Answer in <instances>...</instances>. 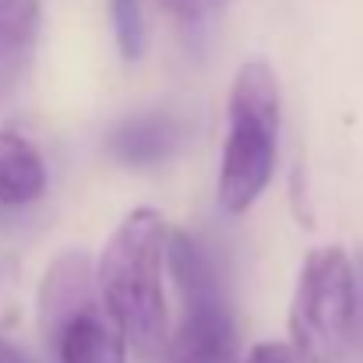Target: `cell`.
Wrapping results in <instances>:
<instances>
[{"instance_id":"cell-1","label":"cell","mask_w":363,"mask_h":363,"mask_svg":"<svg viewBox=\"0 0 363 363\" xmlns=\"http://www.w3.org/2000/svg\"><path fill=\"white\" fill-rule=\"evenodd\" d=\"M169 226L162 212L141 205L127 212L96 261V293L127 350L141 360H166L169 307L162 293Z\"/></svg>"},{"instance_id":"cell-2","label":"cell","mask_w":363,"mask_h":363,"mask_svg":"<svg viewBox=\"0 0 363 363\" xmlns=\"http://www.w3.org/2000/svg\"><path fill=\"white\" fill-rule=\"evenodd\" d=\"M282 92L268 60H243L226 106V141L219 162L216 198L226 216H243L268 191L279 159Z\"/></svg>"},{"instance_id":"cell-3","label":"cell","mask_w":363,"mask_h":363,"mask_svg":"<svg viewBox=\"0 0 363 363\" xmlns=\"http://www.w3.org/2000/svg\"><path fill=\"white\" fill-rule=\"evenodd\" d=\"M360 335L353 257L339 243L303 254L289 300V346L300 363H342Z\"/></svg>"},{"instance_id":"cell-4","label":"cell","mask_w":363,"mask_h":363,"mask_svg":"<svg viewBox=\"0 0 363 363\" xmlns=\"http://www.w3.org/2000/svg\"><path fill=\"white\" fill-rule=\"evenodd\" d=\"M96 303H99V293H96L92 257L85 250L57 254L39 282V328H43L46 346L67 321H74L78 314H85Z\"/></svg>"},{"instance_id":"cell-5","label":"cell","mask_w":363,"mask_h":363,"mask_svg":"<svg viewBox=\"0 0 363 363\" xmlns=\"http://www.w3.org/2000/svg\"><path fill=\"white\" fill-rule=\"evenodd\" d=\"M166 363H240L237 325L226 300L184 307L180 328L169 335Z\"/></svg>"},{"instance_id":"cell-6","label":"cell","mask_w":363,"mask_h":363,"mask_svg":"<svg viewBox=\"0 0 363 363\" xmlns=\"http://www.w3.org/2000/svg\"><path fill=\"white\" fill-rule=\"evenodd\" d=\"M50 350L57 363H127V342L117 325L106 318L103 303L67 321L50 339Z\"/></svg>"},{"instance_id":"cell-7","label":"cell","mask_w":363,"mask_h":363,"mask_svg":"<svg viewBox=\"0 0 363 363\" xmlns=\"http://www.w3.org/2000/svg\"><path fill=\"white\" fill-rule=\"evenodd\" d=\"M46 194V162L18 130H0V205L25 208Z\"/></svg>"},{"instance_id":"cell-8","label":"cell","mask_w":363,"mask_h":363,"mask_svg":"<svg viewBox=\"0 0 363 363\" xmlns=\"http://www.w3.org/2000/svg\"><path fill=\"white\" fill-rule=\"evenodd\" d=\"M39 0H0V96L25 74L39 43Z\"/></svg>"},{"instance_id":"cell-9","label":"cell","mask_w":363,"mask_h":363,"mask_svg":"<svg viewBox=\"0 0 363 363\" xmlns=\"http://www.w3.org/2000/svg\"><path fill=\"white\" fill-rule=\"evenodd\" d=\"M180 145V127L169 117H134L121 123L110 138V152L121 159L123 166H152L166 159Z\"/></svg>"},{"instance_id":"cell-10","label":"cell","mask_w":363,"mask_h":363,"mask_svg":"<svg viewBox=\"0 0 363 363\" xmlns=\"http://www.w3.org/2000/svg\"><path fill=\"white\" fill-rule=\"evenodd\" d=\"M110 14H113V39L121 50V60L134 64L145 57V11L141 0H110Z\"/></svg>"},{"instance_id":"cell-11","label":"cell","mask_w":363,"mask_h":363,"mask_svg":"<svg viewBox=\"0 0 363 363\" xmlns=\"http://www.w3.org/2000/svg\"><path fill=\"white\" fill-rule=\"evenodd\" d=\"M11 293H14V264L4 261V264H0V363H39L32 353H25L18 342L7 339V325H11L7 318L14 314Z\"/></svg>"},{"instance_id":"cell-12","label":"cell","mask_w":363,"mask_h":363,"mask_svg":"<svg viewBox=\"0 0 363 363\" xmlns=\"http://www.w3.org/2000/svg\"><path fill=\"white\" fill-rule=\"evenodd\" d=\"M243 363H300V357L293 353L289 342H272V339H264V342L250 346V353H247Z\"/></svg>"},{"instance_id":"cell-13","label":"cell","mask_w":363,"mask_h":363,"mask_svg":"<svg viewBox=\"0 0 363 363\" xmlns=\"http://www.w3.org/2000/svg\"><path fill=\"white\" fill-rule=\"evenodd\" d=\"M219 4H226V0H216V7H219Z\"/></svg>"}]
</instances>
